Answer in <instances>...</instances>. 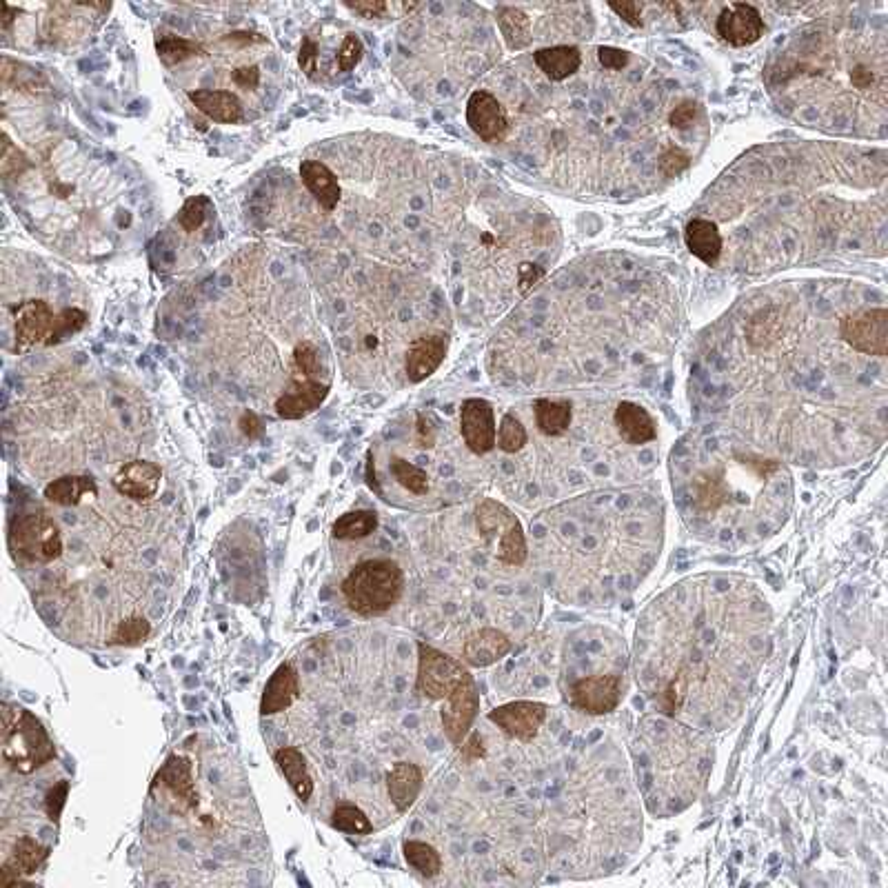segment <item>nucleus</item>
Here are the masks:
<instances>
[{
  "mask_svg": "<svg viewBox=\"0 0 888 888\" xmlns=\"http://www.w3.org/2000/svg\"><path fill=\"white\" fill-rule=\"evenodd\" d=\"M327 367L322 362V356L316 345L311 342H298L294 349V376L311 378V380H325Z\"/></svg>",
  "mask_w": 888,
  "mask_h": 888,
  "instance_id": "ea45409f",
  "label": "nucleus"
},
{
  "mask_svg": "<svg viewBox=\"0 0 888 888\" xmlns=\"http://www.w3.org/2000/svg\"><path fill=\"white\" fill-rule=\"evenodd\" d=\"M467 125L484 143L498 145L509 134V118L500 100L487 89H478L467 100Z\"/></svg>",
  "mask_w": 888,
  "mask_h": 888,
  "instance_id": "f8f14e48",
  "label": "nucleus"
},
{
  "mask_svg": "<svg viewBox=\"0 0 888 888\" xmlns=\"http://www.w3.org/2000/svg\"><path fill=\"white\" fill-rule=\"evenodd\" d=\"M715 32L726 45L738 49L749 47L764 36V18L758 12V7L749 3H731L720 12Z\"/></svg>",
  "mask_w": 888,
  "mask_h": 888,
  "instance_id": "4468645a",
  "label": "nucleus"
},
{
  "mask_svg": "<svg viewBox=\"0 0 888 888\" xmlns=\"http://www.w3.org/2000/svg\"><path fill=\"white\" fill-rule=\"evenodd\" d=\"M496 20L504 43L513 52H520V49H527L531 45V18L524 9L502 5L496 9Z\"/></svg>",
  "mask_w": 888,
  "mask_h": 888,
  "instance_id": "2f4dec72",
  "label": "nucleus"
},
{
  "mask_svg": "<svg viewBox=\"0 0 888 888\" xmlns=\"http://www.w3.org/2000/svg\"><path fill=\"white\" fill-rule=\"evenodd\" d=\"M149 795H165L171 811L178 815L196 813L200 806V795L194 780V764L187 755L171 753L169 758L160 764L154 780L149 786Z\"/></svg>",
  "mask_w": 888,
  "mask_h": 888,
  "instance_id": "39448f33",
  "label": "nucleus"
},
{
  "mask_svg": "<svg viewBox=\"0 0 888 888\" xmlns=\"http://www.w3.org/2000/svg\"><path fill=\"white\" fill-rule=\"evenodd\" d=\"M693 502L698 511L702 513H715L722 509L726 500H729V484H726L724 469H706L695 476L693 484Z\"/></svg>",
  "mask_w": 888,
  "mask_h": 888,
  "instance_id": "cd10ccee",
  "label": "nucleus"
},
{
  "mask_svg": "<svg viewBox=\"0 0 888 888\" xmlns=\"http://www.w3.org/2000/svg\"><path fill=\"white\" fill-rule=\"evenodd\" d=\"M67 797H69V782L67 780H60L58 784H54L45 795V813L54 824L60 822V815H63Z\"/></svg>",
  "mask_w": 888,
  "mask_h": 888,
  "instance_id": "de8ad7c7",
  "label": "nucleus"
},
{
  "mask_svg": "<svg viewBox=\"0 0 888 888\" xmlns=\"http://www.w3.org/2000/svg\"><path fill=\"white\" fill-rule=\"evenodd\" d=\"M151 622L143 615H129V618L120 620L116 624V629L111 631L109 635V644L111 647H125V649H134V647H143V644L151 638Z\"/></svg>",
  "mask_w": 888,
  "mask_h": 888,
  "instance_id": "f704fd0d",
  "label": "nucleus"
},
{
  "mask_svg": "<svg viewBox=\"0 0 888 888\" xmlns=\"http://www.w3.org/2000/svg\"><path fill=\"white\" fill-rule=\"evenodd\" d=\"M365 478H367V487H369L371 491H376L378 496H382L380 482H378V476H376V460H373V453H371V451L367 453V471H365Z\"/></svg>",
  "mask_w": 888,
  "mask_h": 888,
  "instance_id": "680f3d73",
  "label": "nucleus"
},
{
  "mask_svg": "<svg viewBox=\"0 0 888 888\" xmlns=\"http://www.w3.org/2000/svg\"><path fill=\"white\" fill-rule=\"evenodd\" d=\"M598 60L604 69H611V72H622L624 67L629 65V52L618 47H598Z\"/></svg>",
  "mask_w": 888,
  "mask_h": 888,
  "instance_id": "3c124183",
  "label": "nucleus"
},
{
  "mask_svg": "<svg viewBox=\"0 0 888 888\" xmlns=\"http://www.w3.org/2000/svg\"><path fill=\"white\" fill-rule=\"evenodd\" d=\"M691 165V154L684 151L682 147H669L662 151V156L658 158V169L660 174L666 178H675L680 176L682 171L689 169Z\"/></svg>",
  "mask_w": 888,
  "mask_h": 888,
  "instance_id": "a18cd8bd",
  "label": "nucleus"
},
{
  "mask_svg": "<svg viewBox=\"0 0 888 888\" xmlns=\"http://www.w3.org/2000/svg\"><path fill=\"white\" fill-rule=\"evenodd\" d=\"M387 793L391 804L398 813H407L422 793L425 786V773L413 762H396L387 771Z\"/></svg>",
  "mask_w": 888,
  "mask_h": 888,
  "instance_id": "412c9836",
  "label": "nucleus"
},
{
  "mask_svg": "<svg viewBox=\"0 0 888 888\" xmlns=\"http://www.w3.org/2000/svg\"><path fill=\"white\" fill-rule=\"evenodd\" d=\"M187 98L200 114L214 120V123L236 125L245 116L242 100L234 92H227V89H191Z\"/></svg>",
  "mask_w": 888,
  "mask_h": 888,
  "instance_id": "aec40b11",
  "label": "nucleus"
},
{
  "mask_svg": "<svg viewBox=\"0 0 888 888\" xmlns=\"http://www.w3.org/2000/svg\"><path fill=\"white\" fill-rule=\"evenodd\" d=\"M478 713H480V693L473 678L469 682H464L460 689L453 691L449 698L444 700L440 709L442 731L456 749H460L464 738L471 733Z\"/></svg>",
  "mask_w": 888,
  "mask_h": 888,
  "instance_id": "9d476101",
  "label": "nucleus"
},
{
  "mask_svg": "<svg viewBox=\"0 0 888 888\" xmlns=\"http://www.w3.org/2000/svg\"><path fill=\"white\" fill-rule=\"evenodd\" d=\"M274 762L278 766L280 775L285 777L287 784L291 786V791L296 793L298 800L302 804H307L311 797H314L316 784L314 777L309 773V764L302 751L296 749V746H280V749L274 753Z\"/></svg>",
  "mask_w": 888,
  "mask_h": 888,
  "instance_id": "393cba45",
  "label": "nucleus"
},
{
  "mask_svg": "<svg viewBox=\"0 0 888 888\" xmlns=\"http://www.w3.org/2000/svg\"><path fill=\"white\" fill-rule=\"evenodd\" d=\"M238 429H240L242 436L249 438V440H258V438H262V433H265V425H262L260 416H258V413H254V411H242L240 413Z\"/></svg>",
  "mask_w": 888,
  "mask_h": 888,
  "instance_id": "864d4df0",
  "label": "nucleus"
},
{
  "mask_svg": "<svg viewBox=\"0 0 888 888\" xmlns=\"http://www.w3.org/2000/svg\"><path fill=\"white\" fill-rule=\"evenodd\" d=\"M156 54L160 63L167 67L183 65L191 58L205 56V47L191 38H183L176 34H158L156 36Z\"/></svg>",
  "mask_w": 888,
  "mask_h": 888,
  "instance_id": "473e14b6",
  "label": "nucleus"
},
{
  "mask_svg": "<svg viewBox=\"0 0 888 888\" xmlns=\"http://www.w3.org/2000/svg\"><path fill=\"white\" fill-rule=\"evenodd\" d=\"M349 12L358 14L360 18H387L391 14V3H385V0H356V3H342Z\"/></svg>",
  "mask_w": 888,
  "mask_h": 888,
  "instance_id": "8fccbe9b",
  "label": "nucleus"
},
{
  "mask_svg": "<svg viewBox=\"0 0 888 888\" xmlns=\"http://www.w3.org/2000/svg\"><path fill=\"white\" fill-rule=\"evenodd\" d=\"M12 65H14L16 72H12V67H9L7 63H3V69H0V78H3L5 87H14V89H20V92H25V89H29V92H40V89L49 87L47 78L40 72H36V69L27 67L23 63H14V60H12Z\"/></svg>",
  "mask_w": 888,
  "mask_h": 888,
  "instance_id": "58836bf2",
  "label": "nucleus"
},
{
  "mask_svg": "<svg viewBox=\"0 0 888 888\" xmlns=\"http://www.w3.org/2000/svg\"><path fill=\"white\" fill-rule=\"evenodd\" d=\"M211 211H214V203L211 198L200 194V196H191L185 200V205L180 207L178 211V225L183 227L187 234H194L200 227L205 225V220L209 218Z\"/></svg>",
  "mask_w": 888,
  "mask_h": 888,
  "instance_id": "79ce46f5",
  "label": "nucleus"
},
{
  "mask_svg": "<svg viewBox=\"0 0 888 888\" xmlns=\"http://www.w3.org/2000/svg\"><path fill=\"white\" fill-rule=\"evenodd\" d=\"M840 336L853 351L864 356L886 358L888 353V309H860L840 320Z\"/></svg>",
  "mask_w": 888,
  "mask_h": 888,
  "instance_id": "423d86ee",
  "label": "nucleus"
},
{
  "mask_svg": "<svg viewBox=\"0 0 888 888\" xmlns=\"http://www.w3.org/2000/svg\"><path fill=\"white\" fill-rule=\"evenodd\" d=\"M87 322H89V314L85 309H78V307L63 309L54 318V325H52V331H49L45 347L60 345V342H65L72 336H76V333H80L87 327Z\"/></svg>",
  "mask_w": 888,
  "mask_h": 888,
  "instance_id": "4c0bfd02",
  "label": "nucleus"
},
{
  "mask_svg": "<svg viewBox=\"0 0 888 888\" xmlns=\"http://www.w3.org/2000/svg\"><path fill=\"white\" fill-rule=\"evenodd\" d=\"M18 14H20V9L12 7L9 3H3V18H0V29H3L5 34L9 32V29H12V25H14V20H16Z\"/></svg>",
  "mask_w": 888,
  "mask_h": 888,
  "instance_id": "0e129e2a",
  "label": "nucleus"
},
{
  "mask_svg": "<svg viewBox=\"0 0 888 888\" xmlns=\"http://www.w3.org/2000/svg\"><path fill=\"white\" fill-rule=\"evenodd\" d=\"M300 180L302 185L307 187V191L311 196L316 198V203L325 209V211H333L338 207L340 198H342V187L338 183V176L333 171L320 163V160L307 158L300 163Z\"/></svg>",
  "mask_w": 888,
  "mask_h": 888,
  "instance_id": "5701e85b",
  "label": "nucleus"
},
{
  "mask_svg": "<svg viewBox=\"0 0 888 888\" xmlns=\"http://www.w3.org/2000/svg\"><path fill=\"white\" fill-rule=\"evenodd\" d=\"M622 675L618 673H598L587 675L571 684L567 700L575 711L587 715H609L618 709L622 702Z\"/></svg>",
  "mask_w": 888,
  "mask_h": 888,
  "instance_id": "0eeeda50",
  "label": "nucleus"
},
{
  "mask_svg": "<svg viewBox=\"0 0 888 888\" xmlns=\"http://www.w3.org/2000/svg\"><path fill=\"white\" fill-rule=\"evenodd\" d=\"M0 715V753L9 769L18 775H32L56 760L52 735L32 711L18 702H3Z\"/></svg>",
  "mask_w": 888,
  "mask_h": 888,
  "instance_id": "f257e3e1",
  "label": "nucleus"
},
{
  "mask_svg": "<svg viewBox=\"0 0 888 888\" xmlns=\"http://www.w3.org/2000/svg\"><path fill=\"white\" fill-rule=\"evenodd\" d=\"M460 753H462V758L467 760V762L482 760L484 755H487V749H484L480 733H469L467 738H464V742L460 744Z\"/></svg>",
  "mask_w": 888,
  "mask_h": 888,
  "instance_id": "13d9d810",
  "label": "nucleus"
},
{
  "mask_svg": "<svg viewBox=\"0 0 888 888\" xmlns=\"http://www.w3.org/2000/svg\"><path fill=\"white\" fill-rule=\"evenodd\" d=\"M329 824H331V829H336L340 833H349V835H371L373 833V822L369 820V815L356 804L333 806Z\"/></svg>",
  "mask_w": 888,
  "mask_h": 888,
  "instance_id": "c9c22d12",
  "label": "nucleus"
},
{
  "mask_svg": "<svg viewBox=\"0 0 888 888\" xmlns=\"http://www.w3.org/2000/svg\"><path fill=\"white\" fill-rule=\"evenodd\" d=\"M613 422L620 438L627 444H633V447H640V444H647L658 438V427H655L653 416L642 405H638V402L622 400L613 411Z\"/></svg>",
  "mask_w": 888,
  "mask_h": 888,
  "instance_id": "4be33fe9",
  "label": "nucleus"
},
{
  "mask_svg": "<svg viewBox=\"0 0 888 888\" xmlns=\"http://www.w3.org/2000/svg\"><path fill=\"white\" fill-rule=\"evenodd\" d=\"M684 245L704 265L715 267L722 256V234L713 220L693 218L684 227Z\"/></svg>",
  "mask_w": 888,
  "mask_h": 888,
  "instance_id": "b1692460",
  "label": "nucleus"
},
{
  "mask_svg": "<svg viewBox=\"0 0 888 888\" xmlns=\"http://www.w3.org/2000/svg\"><path fill=\"white\" fill-rule=\"evenodd\" d=\"M160 482H163V469L160 464L151 462V460H129L120 467L114 478H111V484L114 489L134 502H149L151 498H156V493L160 489Z\"/></svg>",
  "mask_w": 888,
  "mask_h": 888,
  "instance_id": "f3484780",
  "label": "nucleus"
},
{
  "mask_svg": "<svg viewBox=\"0 0 888 888\" xmlns=\"http://www.w3.org/2000/svg\"><path fill=\"white\" fill-rule=\"evenodd\" d=\"M549 704L538 700H516L496 706L487 713V720L511 740L533 742L538 738L542 724L547 722Z\"/></svg>",
  "mask_w": 888,
  "mask_h": 888,
  "instance_id": "6e6552de",
  "label": "nucleus"
},
{
  "mask_svg": "<svg viewBox=\"0 0 888 888\" xmlns=\"http://www.w3.org/2000/svg\"><path fill=\"white\" fill-rule=\"evenodd\" d=\"M544 278V269L540 265H533V262H522L518 269V282H520V291H529L531 287H536L538 282Z\"/></svg>",
  "mask_w": 888,
  "mask_h": 888,
  "instance_id": "4d7b16f0",
  "label": "nucleus"
},
{
  "mask_svg": "<svg viewBox=\"0 0 888 888\" xmlns=\"http://www.w3.org/2000/svg\"><path fill=\"white\" fill-rule=\"evenodd\" d=\"M298 65L309 80L320 78V45L311 36H305L300 43Z\"/></svg>",
  "mask_w": 888,
  "mask_h": 888,
  "instance_id": "49530a36",
  "label": "nucleus"
},
{
  "mask_svg": "<svg viewBox=\"0 0 888 888\" xmlns=\"http://www.w3.org/2000/svg\"><path fill=\"white\" fill-rule=\"evenodd\" d=\"M533 60H536L540 72L549 80L562 83V80H567L578 72L582 65V54L575 45H555L533 52Z\"/></svg>",
  "mask_w": 888,
  "mask_h": 888,
  "instance_id": "bb28decb",
  "label": "nucleus"
},
{
  "mask_svg": "<svg viewBox=\"0 0 888 888\" xmlns=\"http://www.w3.org/2000/svg\"><path fill=\"white\" fill-rule=\"evenodd\" d=\"M231 80L242 89H256L260 85V67L258 65H242L231 72Z\"/></svg>",
  "mask_w": 888,
  "mask_h": 888,
  "instance_id": "6e6d98bb",
  "label": "nucleus"
},
{
  "mask_svg": "<svg viewBox=\"0 0 888 888\" xmlns=\"http://www.w3.org/2000/svg\"><path fill=\"white\" fill-rule=\"evenodd\" d=\"M347 607L360 618H378L400 602L405 571L391 558H373L353 567L340 584Z\"/></svg>",
  "mask_w": 888,
  "mask_h": 888,
  "instance_id": "f03ea898",
  "label": "nucleus"
},
{
  "mask_svg": "<svg viewBox=\"0 0 888 888\" xmlns=\"http://www.w3.org/2000/svg\"><path fill=\"white\" fill-rule=\"evenodd\" d=\"M851 80L857 89H866V87H871V83H873V72H869V69L862 67V65H857L851 72Z\"/></svg>",
  "mask_w": 888,
  "mask_h": 888,
  "instance_id": "e2e57ef3",
  "label": "nucleus"
},
{
  "mask_svg": "<svg viewBox=\"0 0 888 888\" xmlns=\"http://www.w3.org/2000/svg\"><path fill=\"white\" fill-rule=\"evenodd\" d=\"M698 114H700V105L695 103V100H691V98L689 100H682L678 107L671 109L669 125L673 129L684 131V129H689L695 123V118H698Z\"/></svg>",
  "mask_w": 888,
  "mask_h": 888,
  "instance_id": "09e8293b",
  "label": "nucleus"
},
{
  "mask_svg": "<svg viewBox=\"0 0 888 888\" xmlns=\"http://www.w3.org/2000/svg\"><path fill=\"white\" fill-rule=\"evenodd\" d=\"M362 56H365V43H362V38L358 34H347L345 38H342L338 54H336L338 69L345 74L353 72V69L360 65Z\"/></svg>",
  "mask_w": 888,
  "mask_h": 888,
  "instance_id": "c03bdc74",
  "label": "nucleus"
},
{
  "mask_svg": "<svg viewBox=\"0 0 888 888\" xmlns=\"http://www.w3.org/2000/svg\"><path fill=\"white\" fill-rule=\"evenodd\" d=\"M302 686H300V673L291 662H282L278 669L271 673L265 689H262V698L258 713L262 718H271V715L285 713L291 709L300 698Z\"/></svg>",
  "mask_w": 888,
  "mask_h": 888,
  "instance_id": "a211bd4d",
  "label": "nucleus"
},
{
  "mask_svg": "<svg viewBox=\"0 0 888 888\" xmlns=\"http://www.w3.org/2000/svg\"><path fill=\"white\" fill-rule=\"evenodd\" d=\"M43 496L58 507H78L83 500L98 496V484L92 476H60L47 484Z\"/></svg>",
  "mask_w": 888,
  "mask_h": 888,
  "instance_id": "c85d7f7f",
  "label": "nucleus"
},
{
  "mask_svg": "<svg viewBox=\"0 0 888 888\" xmlns=\"http://www.w3.org/2000/svg\"><path fill=\"white\" fill-rule=\"evenodd\" d=\"M391 473L400 487H405L413 496H427L431 491L429 473L405 458H391Z\"/></svg>",
  "mask_w": 888,
  "mask_h": 888,
  "instance_id": "e433bc0d",
  "label": "nucleus"
},
{
  "mask_svg": "<svg viewBox=\"0 0 888 888\" xmlns=\"http://www.w3.org/2000/svg\"><path fill=\"white\" fill-rule=\"evenodd\" d=\"M520 520L516 513L509 507H504L502 502L493 498H484L476 507V529L480 536L491 544V549L496 547L498 540L507 536V533L518 527Z\"/></svg>",
  "mask_w": 888,
  "mask_h": 888,
  "instance_id": "a878e982",
  "label": "nucleus"
},
{
  "mask_svg": "<svg viewBox=\"0 0 888 888\" xmlns=\"http://www.w3.org/2000/svg\"><path fill=\"white\" fill-rule=\"evenodd\" d=\"M738 458L742 460L744 467L751 469L760 480H766L773 471L780 469V462L769 460V458H762V456H738Z\"/></svg>",
  "mask_w": 888,
  "mask_h": 888,
  "instance_id": "5fc2aeb1",
  "label": "nucleus"
},
{
  "mask_svg": "<svg viewBox=\"0 0 888 888\" xmlns=\"http://www.w3.org/2000/svg\"><path fill=\"white\" fill-rule=\"evenodd\" d=\"M416 442L418 447L429 449L436 442V427L431 425V420L425 416V413H418L416 418Z\"/></svg>",
  "mask_w": 888,
  "mask_h": 888,
  "instance_id": "bf43d9fd",
  "label": "nucleus"
},
{
  "mask_svg": "<svg viewBox=\"0 0 888 888\" xmlns=\"http://www.w3.org/2000/svg\"><path fill=\"white\" fill-rule=\"evenodd\" d=\"M473 678L469 666L453 655L444 653L427 642H418V673L416 691L431 702H444Z\"/></svg>",
  "mask_w": 888,
  "mask_h": 888,
  "instance_id": "20e7f679",
  "label": "nucleus"
},
{
  "mask_svg": "<svg viewBox=\"0 0 888 888\" xmlns=\"http://www.w3.org/2000/svg\"><path fill=\"white\" fill-rule=\"evenodd\" d=\"M449 353V336L442 331L422 333L411 342L405 356V373L409 382L420 385L433 373L440 369V365Z\"/></svg>",
  "mask_w": 888,
  "mask_h": 888,
  "instance_id": "dca6fc26",
  "label": "nucleus"
},
{
  "mask_svg": "<svg viewBox=\"0 0 888 888\" xmlns=\"http://www.w3.org/2000/svg\"><path fill=\"white\" fill-rule=\"evenodd\" d=\"M222 40H225V43H229V45H240V47H247V45H254V43H265V38L258 36V34H249V32H234Z\"/></svg>",
  "mask_w": 888,
  "mask_h": 888,
  "instance_id": "052dcab7",
  "label": "nucleus"
},
{
  "mask_svg": "<svg viewBox=\"0 0 888 888\" xmlns=\"http://www.w3.org/2000/svg\"><path fill=\"white\" fill-rule=\"evenodd\" d=\"M329 380H311L294 376L276 400V416L282 420H302L318 411L329 398Z\"/></svg>",
  "mask_w": 888,
  "mask_h": 888,
  "instance_id": "9b49d317",
  "label": "nucleus"
},
{
  "mask_svg": "<svg viewBox=\"0 0 888 888\" xmlns=\"http://www.w3.org/2000/svg\"><path fill=\"white\" fill-rule=\"evenodd\" d=\"M609 9H613V12L618 14L627 25H631L635 29L642 27V9H644L642 3H633V0H627V3H615V0H611Z\"/></svg>",
  "mask_w": 888,
  "mask_h": 888,
  "instance_id": "603ef678",
  "label": "nucleus"
},
{
  "mask_svg": "<svg viewBox=\"0 0 888 888\" xmlns=\"http://www.w3.org/2000/svg\"><path fill=\"white\" fill-rule=\"evenodd\" d=\"M9 549L25 564H52L63 555V533L47 513H25L12 524Z\"/></svg>",
  "mask_w": 888,
  "mask_h": 888,
  "instance_id": "7ed1b4c3",
  "label": "nucleus"
},
{
  "mask_svg": "<svg viewBox=\"0 0 888 888\" xmlns=\"http://www.w3.org/2000/svg\"><path fill=\"white\" fill-rule=\"evenodd\" d=\"M49 853H52V849L34 840L32 835H20L14 842L12 853L0 864V886L12 888L34 884L29 877L43 869Z\"/></svg>",
  "mask_w": 888,
  "mask_h": 888,
  "instance_id": "ddd939ff",
  "label": "nucleus"
},
{
  "mask_svg": "<svg viewBox=\"0 0 888 888\" xmlns=\"http://www.w3.org/2000/svg\"><path fill=\"white\" fill-rule=\"evenodd\" d=\"M533 416H536V427L542 436L560 438L573 422V405L569 400L540 398L533 405Z\"/></svg>",
  "mask_w": 888,
  "mask_h": 888,
  "instance_id": "c756f323",
  "label": "nucleus"
},
{
  "mask_svg": "<svg viewBox=\"0 0 888 888\" xmlns=\"http://www.w3.org/2000/svg\"><path fill=\"white\" fill-rule=\"evenodd\" d=\"M380 527V518L376 511L371 509H353L342 513L338 516V520L333 522L331 527V536L333 540L338 542H356V540H365L373 533L378 531Z\"/></svg>",
  "mask_w": 888,
  "mask_h": 888,
  "instance_id": "7c9ffc66",
  "label": "nucleus"
},
{
  "mask_svg": "<svg viewBox=\"0 0 888 888\" xmlns=\"http://www.w3.org/2000/svg\"><path fill=\"white\" fill-rule=\"evenodd\" d=\"M29 169V158L23 154V149H18V145H14V140L9 138V134L5 131L3 134V147H0V176L5 180L25 174Z\"/></svg>",
  "mask_w": 888,
  "mask_h": 888,
  "instance_id": "37998d69",
  "label": "nucleus"
},
{
  "mask_svg": "<svg viewBox=\"0 0 888 888\" xmlns=\"http://www.w3.org/2000/svg\"><path fill=\"white\" fill-rule=\"evenodd\" d=\"M402 855L413 871H418L427 880H433L442 873V855L436 846L422 840H405L402 842Z\"/></svg>",
  "mask_w": 888,
  "mask_h": 888,
  "instance_id": "72a5a7b5",
  "label": "nucleus"
},
{
  "mask_svg": "<svg viewBox=\"0 0 888 888\" xmlns=\"http://www.w3.org/2000/svg\"><path fill=\"white\" fill-rule=\"evenodd\" d=\"M54 309L49 302L32 298L18 305L14 311V340L16 351H27L36 345H45L54 325Z\"/></svg>",
  "mask_w": 888,
  "mask_h": 888,
  "instance_id": "2eb2a0df",
  "label": "nucleus"
},
{
  "mask_svg": "<svg viewBox=\"0 0 888 888\" xmlns=\"http://www.w3.org/2000/svg\"><path fill=\"white\" fill-rule=\"evenodd\" d=\"M529 442V433L527 427L522 425L520 418L513 416V413H504L498 427V444L496 447L502 453H518Z\"/></svg>",
  "mask_w": 888,
  "mask_h": 888,
  "instance_id": "a19ab883",
  "label": "nucleus"
},
{
  "mask_svg": "<svg viewBox=\"0 0 888 888\" xmlns=\"http://www.w3.org/2000/svg\"><path fill=\"white\" fill-rule=\"evenodd\" d=\"M513 649L511 638L496 627H482L473 631L462 644V662L469 669H487L507 658Z\"/></svg>",
  "mask_w": 888,
  "mask_h": 888,
  "instance_id": "6ab92c4d",
  "label": "nucleus"
},
{
  "mask_svg": "<svg viewBox=\"0 0 888 888\" xmlns=\"http://www.w3.org/2000/svg\"><path fill=\"white\" fill-rule=\"evenodd\" d=\"M460 433L467 449L487 456L498 444V425L493 405L484 398H467L460 405Z\"/></svg>",
  "mask_w": 888,
  "mask_h": 888,
  "instance_id": "1a4fd4ad",
  "label": "nucleus"
}]
</instances>
